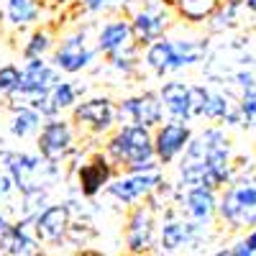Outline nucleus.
Instances as JSON below:
<instances>
[{
  "label": "nucleus",
  "instance_id": "1a4fd4ad",
  "mask_svg": "<svg viewBox=\"0 0 256 256\" xmlns=\"http://www.w3.org/2000/svg\"><path fill=\"white\" fill-rule=\"evenodd\" d=\"M162 184H164V177L159 169L156 172H144V174H123L108 184V195L123 205H134L144 198H152Z\"/></svg>",
  "mask_w": 256,
  "mask_h": 256
},
{
  "label": "nucleus",
  "instance_id": "cd10ccee",
  "mask_svg": "<svg viewBox=\"0 0 256 256\" xmlns=\"http://www.w3.org/2000/svg\"><path fill=\"white\" fill-rule=\"evenodd\" d=\"M113 3H118V0H82V8L90 13H100L105 8H110Z\"/></svg>",
  "mask_w": 256,
  "mask_h": 256
},
{
  "label": "nucleus",
  "instance_id": "72a5a7b5",
  "mask_svg": "<svg viewBox=\"0 0 256 256\" xmlns=\"http://www.w3.org/2000/svg\"><path fill=\"white\" fill-rule=\"evenodd\" d=\"M216 256H230V248H220V251H216Z\"/></svg>",
  "mask_w": 256,
  "mask_h": 256
},
{
  "label": "nucleus",
  "instance_id": "7ed1b4c3",
  "mask_svg": "<svg viewBox=\"0 0 256 256\" xmlns=\"http://www.w3.org/2000/svg\"><path fill=\"white\" fill-rule=\"evenodd\" d=\"M118 105L110 100V98H88L77 102L72 108V123L77 126L80 134H92V136H100V134H108L110 128L118 123Z\"/></svg>",
  "mask_w": 256,
  "mask_h": 256
},
{
  "label": "nucleus",
  "instance_id": "423d86ee",
  "mask_svg": "<svg viewBox=\"0 0 256 256\" xmlns=\"http://www.w3.org/2000/svg\"><path fill=\"white\" fill-rule=\"evenodd\" d=\"M172 24V10L159 0H152L148 6L138 8L131 18V28H134V38L141 49H146L148 44H154L156 38H162Z\"/></svg>",
  "mask_w": 256,
  "mask_h": 256
},
{
  "label": "nucleus",
  "instance_id": "f8f14e48",
  "mask_svg": "<svg viewBox=\"0 0 256 256\" xmlns=\"http://www.w3.org/2000/svg\"><path fill=\"white\" fill-rule=\"evenodd\" d=\"M126 246L131 256H144L154 246V212L152 208L138 205L131 210L126 223Z\"/></svg>",
  "mask_w": 256,
  "mask_h": 256
},
{
  "label": "nucleus",
  "instance_id": "7c9ffc66",
  "mask_svg": "<svg viewBox=\"0 0 256 256\" xmlns=\"http://www.w3.org/2000/svg\"><path fill=\"white\" fill-rule=\"evenodd\" d=\"M10 226H13V223L8 220V216H6V212H3V210H0V233H6V230H8Z\"/></svg>",
  "mask_w": 256,
  "mask_h": 256
},
{
  "label": "nucleus",
  "instance_id": "aec40b11",
  "mask_svg": "<svg viewBox=\"0 0 256 256\" xmlns=\"http://www.w3.org/2000/svg\"><path fill=\"white\" fill-rule=\"evenodd\" d=\"M226 0H174V13L177 18L187 20V24H205L220 10Z\"/></svg>",
  "mask_w": 256,
  "mask_h": 256
},
{
  "label": "nucleus",
  "instance_id": "a211bd4d",
  "mask_svg": "<svg viewBox=\"0 0 256 256\" xmlns=\"http://www.w3.org/2000/svg\"><path fill=\"white\" fill-rule=\"evenodd\" d=\"M174 62H177V52H174V38H156L154 44H148L144 52V64L154 74L164 77L166 72H174Z\"/></svg>",
  "mask_w": 256,
  "mask_h": 256
},
{
  "label": "nucleus",
  "instance_id": "f704fd0d",
  "mask_svg": "<svg viewBox=\"0 0 256 256\" xmlns=\"http://www.w3.org/2000/svg\"><path fill=\"white\" fill-rule=\"evenodd\" d=\"M59 3H67V0H59Z\"/></svg>",
  "mask_w": 256,
  "mask_h": 256
},
{
  "label": "nucleus",
  "instance_id": "5701e85b",
  "mask_svg": "<svg viewBox=\"0 0 256 256\" xmlns=\"http://www.w3.org/2000/svg\"><path fill=\"white\" fill-rule=\"evenodd\" d=\"M49 49H52V31L36 28V31L28 36V41L24 44V59H26V62H28V59H41Z\"/></svg>",
  "mask_w": 256,
  "mask_h": 256
},
{
  "label": "nucleus",
  "instance_id": "20e7f679",
  "mask_svg": "<svg viewBox=\"0 0 256 256\" xmlns=\"http://www.w3.org/2000/svg\"><path fill=\"white\" fill-rule=\"evenodd\" d=\"M164 102H162V95L159 92H152L146 90L141 95H134V98H126L118 102V123L120 126H144V128H159L162 126V118H164Z\"/></svg>",
  "mask_w": 256,
  "mask_h": 256
},
{
  "label": "nucleus",
  "instance_id": "2f4dec72",
  "mask_svg": "<svg viewBox=\"0 0 256 256\" xmlns=\"http://www.w3.org/2000/svg\"><path fill=\"white\" fill-rule=\"evenodd\" d=\"M244 8L248 13H256V0H244Z\"/></svg>",
  "mask_w": 256,
  "mask_h": 256
},
{
  "label": "nucleus",
  "instance_id": "2eb2a0df",
  "mask_svg": "<svg viewBox=\"0 0 256 256\" xmlns=\"http://www.w3.org/2000/svg\"><path fill=\"white\" fill-rule=\"evenodd\" d=\"M162 102L164 110L169 116V120H180V123H190L192 120V105H190V84L180 82V80H169L162 84Z\"/></svg>",
  "mask_w": 256,
  "mask_h": 256
},
{
  "label": "nucleus",
  "instance_id": "f3484780",
  "mask_svg": "<svg viewBox=\"0 0 256 256\" xmlns=\"http://www.w3.org/2000/svg\"><path fill=\"white\" fill-rule=\"evenodd\" d=\"M200 223L195 220H174V218H169L164 220L162 230H159V244L164 251H177L187 244H192L198 236H200Z\"/></svg>",
  "mask_w": 256,
  "mask_h": 256
},
{
  "label": "nucleus",
  "instance_id": "a878e982",
  "mask_svg": "<svg viewBox=\"0 0 256 256\" xmlns=\"http://www.w3.org/2000/svg\"><path fill=\"white\" fill-rule=\"evenodd\" d=\"M210 90L205 84H190V105H192V118H202L205 108L210 102Z\"/></svg>",
  "mask_w": 256,
  "mask_h": 256
},
{
  "label": "nucleus",
  "instance_id": "9b49d317",
  "mask_svg": "<svg viewBox=\"0 0 256 256\" xmlns=\"http://www.w3.org/2000/svg\"><path fill=\"white\" fill-rule=\"evenodd\" d=\"M20 70H24V77H20L18 90L8 95L10 100L26 98V95H34V92H49L56 82H62L59 70L54 67V64H49L44 56L41 59H28Z\"/></svg>",
  "mask_w": 256,
  "mask_h": 256
},
{
  "label": "nucleus",
  "instance_id": "bb28decb",
  "mask_svg": "<svg viewBox=\"0 0 256 256\" xmlns=\"http://www.w3.org/2000/svg\"><path fill=\"white\" fill-rule=\"evenodd\" d=\"M13 190H16V184H13V177L6 172V169H0V202H3V200H8Z\"/></svg>",
  "mask_w": 256,
  "mask_h": 256
},
{
  "label": "nucleus",
  "instance_id": "f03ea898",
  "mask_svg": "<svg viewBox=\"0 0 256 256\" xmlns=\"http://www.w3.org/2000/svg\"><path fill=\"white\" fill-rule=\"evenodd\" d=\"M218 216L233 230L256 228V177L241 174L218 198Z\"/></svg>",
  "mask_w": 256,
  "mask_h": 256
},
{
  "label": "nucleus",
  "instance_id": "c756f323",
  "mask_svg": "<svg viewBox=\"0 0 256 256\" xmlns=\"http://www.w3.org/2000/svg\"><path fill=\"white\" fill-rule=\"evenodd\" d=\"M244 241H246V246L256 254V228H251L248 233H246V236H244Z\"/></svg>",
  "mask_w": 256,
  "mask_h": 256
},
{
  "label": "nucleus",
  "instance_id": "473e14b6",
  "mask_svg": "<svg viewBox=\"0 0 256 256\" xmlns=\"http://www.w3.org/2000/svg\"><path fill=\"white\" fill-rule=\"evenodd\" d=\"M80 256H105V254H100V251H92V248H88V251H82Z\"/></svg>",
  "mask_w": 256,
  "mask_h": 256
},
{
  "label": "nucleus",
  "instance_id": "9d476101",
  "mask_svg": "<svg viewBox=\"0 0 256 256\" xmlns=\"http://www.w3.org/2000/svg\"><path fill=\"white\" fill-rule=\"evenodd\" d=\"M192 141V128L180 120H166L159 128H154V148L159 164H172L177 156L187 152V146Z\"/></svg>",
  "mask_w": 256,
  "mask_h": 256
},
{
  "label": "nucleus",
  "instance_id": "dca6fc26",
  "mask_svg": "<svg viewBox=\"0 0 256 256\" xmlns=\"http://www.w3.org/2000/svg\"><path fill=\"white\" fill-rule=\"evenodd\" d=\"M136 44V38H134V28H131V20H126V18H113L108 20L100 34H98V52L105 54V56H110L126 46H134Z\"/></svg>",
  "mask_w": 256,
  "mask_h": 256
},
{
  "label": "nucleus",
  "instance_id": "393cba45",
  "mask_svg": "<svg viewBox=\"0 0 256 256\" xmlns=\"http://www.w3.org/2000/svg\"><path fill=\"white\" fill-rule=\"evenodd\" d=\"M20 77H24V70L16 67V64H3L0 67V95H10L18 90Z\"/></svg>",
  "mask_w": 256,
  "mask_h": 256
},
{
  "label": "nucleus",
  "instance_id": "4468645a",
  "mask_svg": "<svg viewBox=\"0 0 256 256\" xmlns=\"http://www.w3.org/2000/svg\"><path fill=\"white\" fill-rule=\"evenodd\" d=\"M182 208L190 220L208 226L218 212V195L210 187H187L184 198H182Z\"/></svg>",
  "mask_w": 256,
  "mask_h": 256
},
{
  "label": "nucleus",
  "instance_id": "412c9836",
  "mask_svg": "<svg viewBox=\"0 0 256 256\" xmlns=\"http://www.w3.org/2000/svg\"><path fill=\"white\" fill-rule=\"evenodd\" d=\"M174 52H177V62H174V72L190 64H198L205 52H208V41L205 38H174Z\"/></svg>",
  "mask_w": 256,
  "mask_h": 256
},
{
  "label": "nucleus",
  "instance_id": "ddd939ff",
  "mask_svg": "<svg viewBox=\"0 0 256 256\" xmlns=\"http://www.w3.org/2000/svg\"><path fill=\"white\" fill-rule=\"evenodd\" d=\"M72 228V216H70V205L67 202H56L46 205L44 210L36 216L34 220V233L38 241L44 244H56L70 233Z\"/></svg>",
  "mask_w": 256,
  "mask_h": 256
},
{
  "label": "nucleus",
  "instance_id": "b1692460",
  "mask_svg": "<svg viewBox=\"0 0 256 256\" xmlns=\"http://www.w3.org/2000/svg\"><path fill=\"white\" fill-rule=\"evenodd\" d=\"M49 98H52L54 108H56L59 113H62V110H70V108H74V105H77V88H74L72 82L62 80V82H56L54 88H52Z\"/></svg>",
  "mask_w": 256,
  "mask_h": 256
},
{
  "label": "nucleus",
  "instance_id": "6ab92c4d",
  "mask_svg": "<svg viewBox=\"0 0 256 256\" xmlns=\"http://www.w3.org/2000/svg\"><path fill=\"white\" fill-rule=\"evenodd\" d=\"M41 120H44V116L38 110L28 108V105H13L8 116V131L13 138H28L34 134H41V128H44Z\"/></svg>",
  "mask_w": 256,
  "mask_h": 256
},
{
  "label": "nucleus",
  "instance_id": "4be33fe9",
  "mask_svg": "<svg viewBox=\"0 0 256 256\" xmlns=\"http://www.w3.org/2000/svg\"><path fill=\"white\" fill-rule=\"evenodd\" d=\"M6 13L13 26L24 28V26H31L38 18V6H36V0H6Z\"/></svg>",
  "mask_w": 256,
  "mask_h": 256
},
{
  "label": "nucleus",
  "instance_id": "39448f33",
  "mask_svg": "<svg viewBox=\"0 0 256 256\" xmlns=\"http://www.w3.org/2000/svg\"><path fill=\"white\" fill-rule=\"evenodd\" d=\"M36 152L52 164L64 162L74 152V126L72 120L52 118L44 123L41 134L36 136Z\"/></svg>",
  "mask_w": 256,
  "mask_h": 256
},
{
  "label": "nucleus",
  "instance_id": "c85d7f7f",
  "mask_svg": "<svg viewBox=\"0 0 256 256\" xmlns=\"http://www.w3.org/2000/svg\"><path fill=\"white\" fill-rule=\"evenodd\" d=\"M230 256H256V254H254V251L246 246V241L241 238L238 244H233V246H230Z\"/></svg>",
  "mask_w": 256,
  "mask_h": 256
},
{
  "label": "nucleus",
  "instance_id": "f257e3e1",
  "mask_svg": "<svg viewBox=\"0 0 256 256\" xmlns=\"http://www.w3.org/2000/svg\"><path fill=\"white\" fill-rule=\"evenodd\" d=\"M105 154L116 166H123L126 174L156 172L162 166L154 148V131L144 126H118L105 141Z\"/></svg>",
  "mask_w": 256,
  "mask_h": 256
},
{
  "label": "nucleus",
  "instance_id": "6e6552de",
  "mask_svg": "<svg viewBox=\"0 0 256 256\" xmlns=\"http://www.w3.org/2000/svg\"><path fill=\"white\" fill-rule=\"evenodd\" d=\"M95 54H100V52H98V46H90L88 44V34L77 31V34H70L54 49L52 64H54L59 72L74 74V72H82L84 67H90V62L95 59Z\"/></svg>",
  "mask_w": 256,
  "mask_h": 256
},
{
  "label": "nucleus",
  "instance_id": "0eeeda50",
  "mask_svg": "<svg viewBox=\"0 0 256 256\" xmlns=\"http://www.w3.org/2000/svg\"><path fill=\"white\" fill-rule=\"evenodd\" d=\"M116 180V164L105 152H92L77 166V190L82 198H95L100 190H108V184Z\"/></svg>",
  "mask_w": 256,
  "mask_h": 256
}]
</instances>
